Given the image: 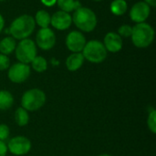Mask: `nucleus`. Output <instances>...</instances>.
Masks as SVG:
<instances>
[{
    "label": "nucleus",
    "instance_id": "f257e3e1",
    "mask_svg": "<svg viewBox=\"0 0 156 156\" xmlns=\"http://www.w3.org/2000/svg\"><path fill=\"white\" fill-rule=\"evenodd\" d=\"M36 27L34 17L28 14H23L16 17L8 27L9 36L16 40L29 38Z\"/></svg>",
    "mask_w": 156,
    "mask_h": 156
},
{
    "label": "nucleus",
    "instance_id": "f03ea898",
    "mask_svg": "<svg viewBox=\"0 0 156 156\" xmlns=\"http://www.w3.org/2000/svg\"><path fill=\"white\" fill-rule=\"evenodd\" d=\"M72 23L80 32H92L98 24L97 15L87 6H80L73 12Z\"/></svg>",
    "mask_w": 156,
    "mask_h": 156
},
{
    "label": "nucleus",
    "instance_id": "7ed1b4c3",
    "mask_svg": "<svg viewBox=\"0 0 156 156\" xmlns=\"http://www.w3.org/2000/svg\"><path fill=\"white\" fill-rule=\"evenodd\" d=\"M155 37L154 28L147 22L135 24L133 27L131 39L138 48H146L151 46Z\"/></svg>",
    "mask_w": 156,
    "mask_h": 156
},
{
    "label": "nucleus",
    "instance_id": "20e7f679",
    "mask_svg": "<svg viewBox=\"0 0 156 156\" xmlns=\"http://www.w3.org/2000/svg\"><path fill=\"white\" fill-rule=\"evenodd\" d=\"M47 101L46 93L37 88L26 90L21 97V107L27 112H36L41 109Z\"/></svg>",
    "mask_w": 156,
    "mask_h": 156
},
{
    "label": "nucleus",
    "instance_id": "39448f33",
    "mask_svg": "<svg viewBox=\"0 0 156 156\" xmlns=\"http://www.w3.org/2000/svg\"><path fill=\"white\" fill-rule=\"evenodd\" d=\"M81 53L85 60H88L89 62L94 64L103 62L108 56V52L103 43L97 39L87 41Z\"/></svg>",
    "mask_w": 156,
    "mask_h": 156
},
{
    "label": "nucleus",
    "instance_id": "423d86ee",
    "mask_svg": "<svg viewBox=\"0 0 156 156\" xmlns=\"http://www.w3.org/2000/svg\"><path fill=\"white\" fill-rule=\"evenodd\" d=\"M14 52L18 62L29 65L31 61L37 56V47L34 40L30 38H25L16 43Z\"/></svg>",
    "mask_w": 156,
    "mask_h": 156
},
{
    "label": "nucleus",
    "instance_id": "0eeeda50",
    "mask_svg": "<svg viewBox=\"0 0 156 156\" xmlns=\"http://www.w3.org/2000/svg\"><path fill=\"white\" fill-rule=\"evenodd\" d=\"M31 74V68L28 64L16 62L11 65L7 69L8 80L16 84L25 82Z\"/></svg>",
    "mask_w": 156,
    "mask_h": 156
},
{
    "label": "nucleus",
    "instance_id": "6e6552de",
    "mask_svg": "<svg viewBox=\"0 0 156 156\" xmlns=\"http://www.w3.org/2000/svg\"><path fill=\"white\" fill-rule=\"evenodd\" d=\"M7 150L10 154L16 156H22L27 154L32 147L30 140L25 136H15L12 137L6 144Z\"/></svg>",
    "mask_w": 156,
    "mask_h": 156
},
{
    "label": "nucleus",
    "instance_id": "1a4fd4ad",
    "mask_svg": "<svg viewBox=\"0 0 156 156\" xmlns=\"http://www.w3.org/2000/svg\"><path fill=\"white\" fill-rule=\"evenodd\" d=\"M56 34L50 27L40 28L36 35V45L42 50L48 51L56 45Z\"/></svg>",
    "mask_w": 156,
    "mask_h": 156
},
{
    "label": "nucleus",
    "instance_id": "9d476101",
    "mask_svg": "<svg viewBox=\"0 0 156 156\" xmlns=\"http://www.w3.org/2000/svg\"><path fill=\"white\" fill-rule=\"evenodd\" d=\"M86 37L82 32L79 30L70 31L65 39V44L67 48L71 53H79L81 52L86 45Z\"/></svg>",
    "mask_w": 156,
    "mask_h": 156
},
{
    "label": "nucleus",
    "instance_id": "9b49d317",
    "mask_svg": "<svg viewBox=\"0 0 156 156\" xmlns=\"http://www.w3.org/2000/svg\"><path fill=\"white\" fill-rule=\"evenodd\" d=\"M151 15V7L144 1L135 3L129 11L130 18L135 24L146 22Z\"/></svg>",
    "mask_w": 156,
    "mask_h": 156
},
{
    "label": "nucleus",
    "instance_id": "f8f14e48",
    "mask_svg": "<svg viewBox=\"0 0 156 156\" xmlns=\"http://www.w3.org/2000/svg\"><path fill=\"white\" fill-rule=\"evenodd\" d=\"M72 24V16L69 13L58 10L51 16L50 26L59 31L67 30Z\"/></svg>",
    "mask_w": 156,
    "mask_h": 156
},
{
    "label": "nucleus",
    "instance_id": "ddd939ff",
    "mask_svg": "<svg viewBox=\"0 0 156 156\" xmlns=\"http://www.w3.org/2000/svg\"><path fill=\"white\" fill-rule=\"evenodd\" d=\"M102 43L107 52L111 53H118L123 47V40L116 32H108L105 35Z\"/></svg>",
    "mask_w": 156,
    "mask_h": 156
},
{
    "label": "nucleus",
    "instance_id": "4468645a",
    "mask_svg": "<svg viewBox=\"0 0 156 156\" xmlns=\"http://www.w3.org/2000/svg\"><path fill=\"white\" fill-rule=\"evenodd\" d=\"M84 57L81 52L79 53H71L68 58H66L65 65L69 71L74 72L79 70L84 64Z\"/></svg>",
    "mask_w": 156,
    "mask_h": 156
},
{
    "label": "nucleus",
    "instance_id": "2eb2a0df",
    "mask_svg": "<svg viewBox=\"0 0 156 156\" xmlns=\"http://www.w3.org/2000/svg\"><path fill=\"white\" fill-rule=\"evenodd\" d=\"M16 47V40L11 36H7L3 37L0 40V53L4 55L12 54Z\"/></svg>",
    "mask_w": 156,
    "mask_h": 156
},
{
    "label": "nucleus",
    "instance_id": "dca6fc26",
    "mask_svg": "<svg viewBox=\"0 0 156 156\" xmlns=\"http://www.w3.org/2000/svg\"><path fill=\"white\" fill-rule=\"evenodd\" d=\"M33 17H34V20H35L36 26H38L40 28L49 27L51 16L47 10L40 9L38 11H37L35 16H33Z\"/></svg>",
    "mask_w": 156,
    "mask_h": 156
},
{
    "label": "nucleus",
    "instance_id": "f3484780",
    "mask_svg": "<svg viewBox=\"0 0 156 156\" xmlns=\"http://www.w3.org/2000/svg\"><path fill=\"white\" fill-rule=\"evenodd\" d=\"M110 10L114 16H123L128 10V3L126 0H113L111 3Z\"/></svg>",
    "mask_w": 156,
    "mask_h": 156
},
{
    "label": "nucleus",
    "instance_id": "a211bd4d",
    "mask_svg": "<svg viewBox=\"0 0 156 156\" xmlns=\"http://www.w3.org/2000/svg\"><path fill=\"white\" fill-rule=\"evenodd\" d=\"M14 104V96L6 90H0V110L6 111Z\"/></svg>",
    "mask_w": 156,
    "mask_h": 156
},
{
    "label": "nucleus",
    "instance_id": "6ab92c4d",
    "mask_svg": "<svg viewBox=\"0 0 156 156\" xmlns=\"http://www.w3.org/2000/svg\"><path fill=\"white\" fill-rule=\"evenodd\" d=\"M56 4L59 7V10L67 13L74 12L76 9L81 6L80 1L78 0H57Z\"/></svg>",
    "mask_w": 156,
    "mask_h": 156
},
{
    "label": "nucleus",
    "instance_id": "aec40b11",
    "mask_svg": "<svg viewBox=\"0 0 156 156\" xmlns=\"http://www.w3.org/2000/svg\"><path fill=\"white\" fill-rule=\"evenodd\" d=\"M14 118H15L16 123L18 126H20V127H24V126L27 125L28 122H29V114H28V112L26 111L22 107H19V108H17L16 110Z\"/></svg>",
    "mask_w": 156,
    "mask_h": 156
},
{
    "label": "nucleus",
    "instance_id": "412c9836",
    "mask_svg": "<svg viewBox=\"0 0 156 156\" xmlns=\"http://www.w3.org/2000/svg\"><path fill=\"white\" fill-rule=\"evenodd\" d=\"M31 67L33 70L38 73H42L48 69V61L47 59L42 56H37L32 61H31Z\"/></svg>",
    "mask_w": 156,
    "mask_h": 156
},
{
    "label": "nucleus",
    "instance_id": "4be33fe9",
    "mask_svg": "<svg viewBox=\"0 0 156 156\" xmlns=\"http://www.w3.org/2000/svg\"><path fill=\"white\" fill-rule=\"evenodd\" d=\"M147 126L148 129L151 131V133L154 134L156 133V111L154 109H153L149 112L147 118Z\"/></svg>",
    "mask_w": 156,
    "mask_h": 156
},
{
    "label": "nucleus",
    "instance_id": "5701e85b",
    "mask_svg": "<svg viewBox=\"0 0 156 156\" xmlns=\"http://www.w3.org/2000/svg\"><path fill=\"white\" fill-rule=\"evenodd\" d=\"M132 32H133V27L130 25L124 24V25H122L119 27L117 34L122 38H127V37H131Z\"/></svg>",
    "mask_w": 156,
    "mask_h": 156
},
{
    "label": "nucleus",
    "instance_id": "b1692460",
    "mask_svg": "<svg viewBox=\"0 0 156 156\" xmlns=\"http://www.w3.org/2000/svg\"><path fill=\"white\" fill-rule=\"evenodd\" d=\"M10 135V130L9 127L5 124V123H1L0 124V141L5 142L8 139Z\"/></svg>",
    "mask_w": 156,
    "mask_h": 156
},
{
    "label": "nucleus",
    "instance_id": "393cba45",
    "mask_svg": "<svg viewBox=\"0 0 156 156\" xmlns=\"http://www.w3.org/2000/svg\"><path fill=\"white\" fill-rule=\"evenodd\" d=\"M10 67V59L8 56L0 53V71L7 70Z\"/></svg>",
    "mask_w": 156,
    "mask_h": 156
},
{
    "label": "nucleus",
    "instance_id": "a878e982",
    "mask_svg": "<svg viewBox=\"0 0 156 156\" xmlns=\"http://www.w3.org/2000/svg\"><path fill=\"white\" fill-rule=\"evenodd\" d=\"M7 146L5 142L0 141V156H5L7 154Z\"/></svg>",
    "mask_w": 156,
    "mask_h": 156
},
{
    "label": "nucleus",
    "instance_id": "bb28decb",
    "mask_svg": "<svg viewBox=\"0 0 156 156\" xmlns=\"http://www.w3.org/2000/svg\"><path fill=\"white\" fill-rule=\"evenodd\" d=\"M40 2H41L44 5H46V6H48V7H51V6H53L54 5H56L57 0H40Z\"/></svg>",
    "mask_w": 156,
    "mask_h": 156
},
{
    "label": "nucleus",
    "instance_id": "cd10ccee",
    "mask_svg": "<svg viewBox=\"0 0 156 156\" xmlns=\"http://www.w3.org/2000/svg\"><path fill=\"white\" fill-rule=\"evenodd\" d=\"M4 28H5V18L0 13V33L4 30Z\"/></svg>",
    "mask_w": 156,
    "mask_h": 156
},
{
    "label": "nucleus",
    "instance_id": "c85d7f7f",
    "mask_svg": "<svg viewBox=\"0 0 156 156\" xmlns=\"http://www.w3.org/2000/svg\"><path fill=\"white\" fill-rule=\"evenodd\" d=\"M144 2H145L151 8L156 6V0H144Z\"/></svg>",
    "mask_w": 156,
    "mask_h": 156
},
{
    "label": "nucleus",
    "instance_id": "c756f323",
    "mask_svg": "<svg viewBox=\"0 0 156 156\" xmlns=\"http://www.w3.org/2000/svg\"><path fill=\"white\" fill-rule=\"evenodd\" d=\"M98 156H112V155L108 154H100V155H98Z\"/></svg>",
    "mask_w": 156,
    "mask_h": 156
},
{
    "label": "nucleus",
    "instance_id": "7c9ffc66",
    "mask_svg": "<svg viewBox=\"0 0 156 156\" xmlns=\"http://www.w3.org/2000/svg\"><path fill=\"white\" fill-rule=\"evenodd\" d=\"M92 1H95V2H101V1H102V0H92Z\"/></svg>",
    "mask_w": 156,
    "mask_h": 156
},
{
    "label": "nucleus",
    "instance_id": "2f4dec72",
    "mask_svg": "<svg viewBox=\"0 0 156 156\" xmlns=\"http://www.w3.org/2000/svg\"><path fill=\"white\" fill-rule=\"evenodd\" d=\"M3 1H5V0H0V2H3Z\"/></svg>",
    "mask_w": 156,
    "mask_h": 156
}]
</instances>
